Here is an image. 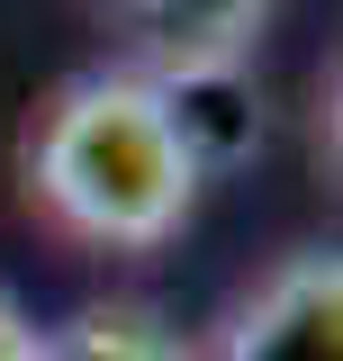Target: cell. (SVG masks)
Masks as SVG:
<instances>
[{
    "mask_svg": "<svg viewBox=\"0 0 343 361\" xmlns=\"http://www.w3.org/2000/svg\"><path fill=\"white\" fill-rule=\"evenodd\" d=\"M28 199L100 253H154L199 199V154L145 73H73L28 127Z\"/></svg>",
    "mask_w": 343,
    "mask_h": 361,
    "instance_id": "1",
    "label": "cell"
},
{
    "mask_svg": "<svg viewBox=\"0 0 343 361\" xmlns=\"http://www.w3.org/2000/svg\"><path fill=\"white\" fill-rule=\"evenodd\" d=\"M37 334L45 325H28V307L0 289V361H37Z\"/></svg>",
    "mask_w": 343,
    "mask_h": 361,
    "instance_id": "5",
    "label": "cell"
},
{
    "mask_svg": "<svg viewBox=\"0 0 343 361\" xmlns=\"http://www.w3.org/2000/svg\"><path fill=\"white\" fill-rule=\"evenodd\" d=\"M37 361H199V343L154 298H90L37 334Z\"/></svg>",
    "mask_w": 343,
    "mask_h": 361,
    "instance_id": "4",
    "label": "cell"
},
{
    "mask_svg": "<svg viewBox=\"0 0 343 361\" xmlns=\"http://www.w3.org/2000/svg\"><path fill=\"white\" fill-rule=\"evenodd\" d=\"M271 9L280 0H90V18L127 45V73H145L154 90L244 73V54L271 27Z\"/></svg>",
    "mask_w": 343,
    "mask_h": 361,
    "instance_id": "2",
    "label": "cell"
},
{
    "mask_svg": "<svg viewBox=\"0 0 343 361\" xmlns=\"http://www.w3.org/2000/svg\"><path fill=\"white\" fill-rule=\"evenodd\" d=\"M199 361H343V262L307 244L217 325Z\"/></svg>",
    "mask_w": 343,
    "mask_h": 361,
    "instance_id": "3",
    "label": "cell"
}]
</instances>
